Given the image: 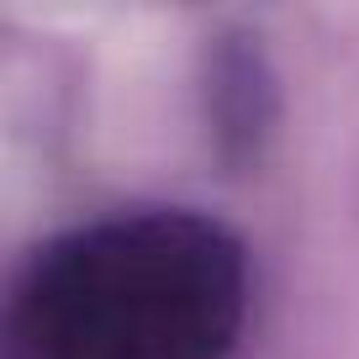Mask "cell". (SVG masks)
<instances>
[{
  "label": "cell",
  "mask_w": 359,
  "mask_h": 359,
  "mask_svg": "<svg viewBox=\"0 0 359 359\" xmlns=\"http://www.w3.org/2000/svg\"><path fill=\"white\" fill-rule=\"evenodd\" d=\"M248 254L191 206H122L53 233L16 269L0 359H233Z\"/></svg>",
  "instance_id": "cell-1"
}]
</instances>
